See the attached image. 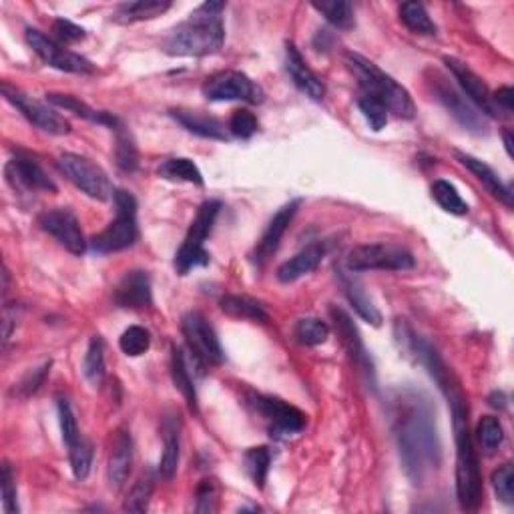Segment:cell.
Returning <instances> with one entry per match:
<instances>
[{
    "instance_id": "cell-19",
    "label": "cell",
    "mask_w": 514,
    "mask_h": 514,
    "mask_svg": "<svg viewBox=\"0 0 514 514\" xmlns=\"http://www.w3.org/2000/svg\"><path fill=\"white\" fill-rule=\"evenodd\" d=\"M285 69H288L293 85H296L301 93L308 95L309 99L314 101L324 99L325 95L324 80L309 69V64L306 63V59L301 56V53L293 43L285 45Z\"/></svg>"
},
{
    "instance_id": "cell-22",
    "label": "cell",
    "mask_w": 514,
    "mask_h": 514,
    "mask_svg": "<svg viewBox=\"0 0 514 514\" xmlns=\"http://www.w3.org/2000/svg\"><path fill=\"white\" fill-rule=\"evenodd\" d=\"M131 467H133V438L129 430L119 428L113 436L109 454V483L115 491L127 483Z\"/></svg>"
},
{
    "instance_id": "cell-42",
    "label": "cell",
    "mask_w": 514,
    "mask_h": 514,
    "mask_svg": "<svg viewBox=\"0 0 514 514\" xmlns=\"http://www.w3.org/2000/svg\"><path fill=\"white\" fill-rule=\"evenodd\" d=\"M151 346V333L147 332L141 325H131L123 332V336L119 338V348L123 350V354L137 358L143 356Z\"/></svg>"
},
{
    "instance_id": "cell-15",
    "label": "cell",
    "mask_w": 514,
    "mask_h": 514,
    "mask_svg": "<svg viewBox=\"0 0 514 514\" xmlns=\"http://www.w3.org/2000/svg\"><path fill=\"white\" fill-rule=\"evenodd\" d=\"M432 85H434V93L438 97V101L442 103L448 111H451V115L459 121L464 129H468L470 133H476V135L486 133V129H488L486 117L467 99V97H464L460 91H456V88L440 75H436V80H432Z\"/></svg>"
},
{
    "instance_id": "cell-7",
    "label": "cell",
    "mask_w": 514,
    "mask_h": 514,
    "mask_svg": "<svg viewBox=\"0 0 514 514\" xmlns=\"http://www.w3.org/2000/svg\"><path fill=\"white\" fill-rule=\"evenodd\" d=\"M350 272H406L416 265L414 256L402 246L392 243H366L350 251L346 257Z\"/></svg>"
},
{
    "instance_id": "cell-18",
    "label": "cell",
    "mask_w": 514,
    "mask_h": 514,
    "mask_svg": "<svg viewBox=\"0 0 514 514\" xmlns=\"http://www.w3.org/2000/svg\"><path fill=\"white\" fill-rule=\"evenodd\" d=\"M299 206H301V199H293L290 203H285V206L272 217V222L267 223L264 235H261L257 241L254 256H251L254 257V264L265 265L267 261L274 257L277 248H280L283 233L288 232V227L293 222V217H296Z\"/></svg>"
},
{
    "instance_id": "cell-49",
    "label": "cell",
    "mask_w": 514,
    "mask_h": 514,
    "mask_svg": "<svg viewBox=\"0 0 514 514\" xmlns=\"http://www.w3.org/2000/svg\"><path fill=\"white\" fill-rule=\"evenodd\" d=\"M48 372H51V362H46V364L40 366V368L29 372L27 376L22 378L19 388H16V390H19V396L29 398V396H32V394H37V392L40 390V386L45 384Z\"/></svg>"
},
{
    "instance_id": "cell-6",
    "label": "cell",
    "mask_w": 514,
    "mask_h": 514,
    "mask_svg": "<svg viewBox=\"0 0 514 514\" xmlns=\"http://www.w3.org/2000/svg\"><path fill=\"white\" fill-rule=\"evenodd\" d=\"M117 207V219L111 222L101 233L91 240V248L97 254H115L133 246L137 241V201L125 190L113 193Z\"/></svg>"
},
{
    "instance_id": "cell-47",
    "label": "cell",
    "mask_w": 514,
    "mask_h": 514,
    "mask_svg": "<svg viewBox=\"0 0 514 514\" xmlns=\"http://www.w3.org/2000/svg\"><path fill=\"white\" fill-rule=\"evenodd\" d=\"M0 488H3V509L6 514L19 512V501H16V483L14 472L8 462H3V472H0Z\"/></svg>"
},
{
    "instance_id": "cell-43",
    "label": "cell",
    "mask_w": 514,
    "mask_h": 514,
    "mask_svg": "<svg viewBox=\"0 0 514 514\" xmlns=\"http://www.w3.org/2000/svg\"><path fill=\"white\" fill-rule=\"evenodd\" d=\"M476 436H478V442L483 444L485 451L493 452L496 451L502 444L504 440V428L499 418H494V416H483L476 426Z\"/></svg>"
},
{
    "instance_id": "cell-5",
    "label": "cell",
    "mask_w": 514,
    "mask_h": 514,
    "mask_svg": "<svg viewBox=\"0 0 514 514\" xmlns=\"http://www.w3.org/2000/svg\"><path fill=\"white\" fill-rule=\"evenodd\" d=\"M219 211H222V203L215 199L206 201L198 209V215H195L181 248H179L175 254V269L181 275H187L195 267H203L209 264L206 240L209 238L211 230H214Z\"/></svg>"
},
{
    "instance_id": "cell-50",
    "label": "cell",
    "mask_w": 514,
    "mask_h": 514,
    "mask_svg": "<svg viewBox=\"0 0 514 514\" xmlns=\"http://www.w3.org/2000/svg\"><path fill=\"white\" fill-rule=\"evenodd\" d=\"M217 502V485L215 480L206 478L201 480V485L198 486V512H214Z\"/></svg>"
},
{
    "instance_id": "cell-26",
    "label": "cell",
    "mask_w": 514,
    "mask_h": 514,
    "mask_svg": "<svg viewBox=\"0 0 514 514\" xmlns=\"http://www.w3.org/2000/svg\"><path fill=\"white\" fill-rule=\"evenodd\" d=\"M171 115H173L177 123H181L193 135L215 139V141H227V139H230L227 137V131L222 121L211 115H206V113H201V111L173 109L171 111Z\"/></svg>"
},
{
    "instance_id": "cell-11",
    "label": "cell",
    "mask_w": 514,
    "mask_h": 514,
    "mask_svg": "<svg viewBox=\"0 0 514 514\" xmlns=\"http://www.w3.org/2000/svg\"><path fill=\"white\" fill-rule=\"evenodd\" d=\"M248 404L254 408L261 418H265L269 422V426H272V432H275V434L291 436L298 434V432H301L306 426L308 416L301 412L299 408L283 402L280 398L249 392Z\"/></svg>"
},
{
    "instance_id": "cell-33",
    "label": "cell",
    "mask_w": 514,
    "mask_h": 514,
    "mask_svg": "<svg viewBox=\"0 0 514 514\" xmlns=\"http://www.w3.org/2000/svg\"><path fill=\"white\" fill-rule=\"evenodd\" d=\"M400 21L416 35H436V24L430 19L426 6L422 3H404L400 6Z\"/></svg>"
},
{
    "instance_id": "cell-32",
    "label": "cell",
    "mask_w": 514,
    "mask_h": 514,
    "mask_svg": "<svg viewBox=\"0 0 514 514\" xmlns=\"http://www.w3.org/2000/svg\"><path fill=\"white\" fill-rule=\"evenodd\" d=\"M157 173H159V177L167 179V181H183V183L203 185V175H201L199 167L195 165L191 159H185V157L167 159L157 169Z\"/></svg>"
},
{
    "instance_id": "cell-36",
    "label": "cell",
    "mask_w": 514,
    "mask_h": 514,
    "mask_svg": "<svg viewBox=\"0 0 514 514\" xmlns=\"http://www.w3.org/2000/svg\"><path fill=\"white\" fill-rule=\"evenodd\" d=\"M432 198L436 199V203L444 211L452 215H467L468 214V206L467 201L460 198V193L456 191V187L452 183L444 181V179H438L432 185Z\"/></svg>"
},
{
    "instance_id": "cell-30",
    "label": "cell",
    "mask_w": 514,
    "mask_h": 514,
    "mask_svg": "<svg viewBox=\"0 0 514 514\" xmlns=\"http://www.w3.org/2000/svg\"><path fill=\"white\" fill-rule=\"evenodd\" d=\"M341 285H344V291L350 299V304L356 309V314L362 317L364 322H368L372 325L382 324V314L378 312V308L374 306V301L368 298V293L364 291V288L358 283L354 277L341 275Z\"/></svg>"
},
{
    "instance_id": "cell-9",
    "label": "cell",
    "mask_w": 514,
    "mask_h": 514,
    "mask_svg": "<svg viewBox=\"0 0 514 514\" xmlns=\"http://www.w3.org/2000/svg\"><path fill=\"white\" fill-rule=\"evenodd\" d=\"M181 330L191 354L203 364H223L225 354L214 325L201 312H187L181 320Z\"/></svg>"
},
{
    "instance_id": "cell-35",
    "label": "cell",
    "mask_w": 514,
    "mask_h": 514,
    "mask_svg": "<svg viewBox=\"0 0 514 514\" xmlns=\"http://www.w3.org/2000/svg\"><path fill=\"white\" fill-rule=\"evenodd\" d=\"M316 11H320L328 22H332L336 29L350 30L354 29V6L346 3V0H328V3H314Z\"/></svg>"
},
{
    "instance_id": "cell-38",
    "label": "cell",
    "mask_w": 514,
    "mask_h": 514,
    "mask_svg": "<svg viewBox=\"0 0 514 514\" xmlns=\"http://www.w3.org/2000/svg\"><path fill=\"white\" fill-rule=\"evenodd\" d=\"M83 370L87 380L91 382L95 388H99L105 380V350L103 340L99 336L91 338V344L87 348Z\"/></svg>"
},
{
    "instance_id": "cell-28",
    "label": "cell",
    "mask_w": 514,
    "mask_h": 514,
    "mask_svg": "<svg viewBox=\"0 0 514 514\" xmlns=\"http://www.w3.org/2000/svg\"><path fill=\"white\" fill-rule=\"evenodd\" d=\"M171 8L169 0H135V3L121 4L113 21L121 24H133L141 21L157 19L163 13H167Z\"/></svg>"
},
{
    "instance_id": "cell-17",
    "label": "cell",
    "mask_w": 514,
    "mask_h": 514,
    "mask_svg": "<svg viewBox=\"0 0 514 514\" xmlns=\"http://www.w3.org/2000/svg\"><path fill=\"white\" fill-rule=\"evenodd\" d=\"M6 181L11 183L14 190L22 191H48L55 193L56 185L46 171L40 167L37 159L29 157V155H16L14 159L6 163Z\"/></svg>"
},
{
    "instance_id": "cell-55",
    "label": "cell",
    "mask_w": 514,
    "mask_h": 514,
    "mask_svg": "<svg viewBox=\"0 0 514 514\" xmlns=\"http://www.w3.org/2000/svg\"><path fill=\"white\" fill-rule=\"evenodd\" d=\"M504 147H507V153H509V157H512V131L507 129L504 131Z\"/></svg>"
},
{
    "instance_id": "cell-29",
    "label": "cell",
    "mask_w": 514,
    "mask_h": 514,
    "mask_svg": "<svg viewBox=\"0 0 514 514\" xmlns=\"http://www.w3.org/2000/svg\"><path fill=\"white\" fill-rule=\"evenodd\" d=\"M171 376H173V384L183 394L190 410L198 412V392H195L193 386L191 370L190 364H187L183 348L173 346V350H171Z\"/></svg>"
},
{
    "instance_id": "cell-52",
    "label": "cell",
    "mask_w": 514,
    "mask_h": 514,
    "mask_svg": "<svg viewBox=\"0 0 514 514\" xmlns=\"http://www.w3.org/2000/svg\"><path fill=\"white\" fill-rule=\"evenodd\" d=\"M493 99L496 103V107H499L502 113H512V107H514V91H512V87H502L499 88L493 95Z\"/></svg>"
},
{
    "instance_id": "cell-24",
    "label": "cell",
    "mask_w": 514,
    "mask_h": 514,
    "mask_svg": "<svg viewBox=\"0 0 514 514\" xmlns=\"http://www.w3.org/2000/svg\"><path fill=\"white\" fill-rule=\"evenodd\" d=\"M456 159L460 161V165L467 167L472 175H475L480 183L486 187V191L493 195L494 199L502 201L507 207H512V191L509 185L502 183V179L494 173V171L486 165L485 161L472 157L468 153L456 151Z\"/></svg>"
},
{
    "instance_id": "cell-2",
    "label": "cell",
    "mask_w": 514,
    "mask_h": 514,
    "mask_svg": "<svg viewBox=\"0 0 514 514\" xmlns=\"http://www.w3.org/2000/svg\"><path fill=\"white\" fill-rule=\"evenodd\" d=\"M438 388L442 390L452 410L456 440V496H459V502L464 510H476L480 501H483V475H480L478 456L468 428L467 396H464L454 374H451Z\"/></svg>"
},
{
    "instance_id": "cell-16",
    "label": "cell",
    "mask_w": 514,
    "mask_h": 514,
    "mask_svg": "<svg viewBox=\"0 0 514 514\" xmlns=\"http://www.w3.org/2000/svg\"><path fill=\"white\" fill-rule=\"evenodd\" d=\"M444 63H446V67L451 69L454 79L459 80V85L464 91V95L468 97V101L475 105V107L483 113V115L501 117L502 111L496 107L491 88L486 87L485 80L480 79L476 72L468 67V64H464L462 61L454 59V56H444Z\"/></svg>"
},
{
    "instance_id": "cell-1",
    "label": "cell",
    "mask_w": 514,
    "mask_h": 514,
    "mask_svg": "<svg viewBox=\"0 0 514 514\" xmlns=\"http://www.w3.org/2000/svg\"><path fill=\"white\" fill-rule=\"evenodd\" d=\"M392 428H394L400 460L408 478L422 485L440 464V440L432 404L420 392H402L392 404Z\"/></svg>"
},
{
    "instance_id": "cell-27",
    "label": "cell",
    "mask_w": 514,
    "mask_h": 514,
    "mask_svg": "<svg viewBox=\"0 0 514 514\" xmlns=\"http://www.w3.org/2000/svg\"><path fill=\"white\" fill-rule=\"evenodd\" d=\"M46 101H48V103H53L55 107H61V109H64V111L75 113V115L83 117V119H87V121H93V123L107 125V127H111V129H115V127L121 123V119H117L115 115H113V113H107V111H95L93 107H88L87 103L79 101L77 97L51 93V95H46Z\"/></svg>"
},
{
    "instance_id": "cell-8",
    "label": "cell",
    "mask_w": 514,
    "mask_h": 514,
    "mask_svg": "<svg viewBox=\"0 0 514 514\" xmlns=\"http://www.w3.org/2000/svg\"><path fill=\"white\" fill-rule=\"evenodd\" d=\"M56 167H59L61 173L67 177L77 190L88 195V198L105 201L115 193L107 173L91 159L80 157V155L75 153H63L61 157L56 159Z\"/></svg>"
},
{
    "instance_id": "cell-31",
    "label": "cell",
    "mask_w": 514,
    "mask_h": 514,
    "mask_svg": "<svg viewBox=\"0 0 514 514\" xmlns=\"http://www.w3.org/2000/svg\"><path fill=\"white\" fill-rule=\"evenodd\" d=\"M219 308H222L227 316L241 317V320H251L257 324L269 322V314L265 312V308L248 296H225L219 301Z\"/></svg>"
},
{
    "instance_id": "cell-21",
    "label": "cell",
    "mask_w": 514,
    "mask_h": 514,
    "mask_svg": "<svg viewBox=\"0 0 514 514\" xmlns=\"http://www.w3.org/2000/svg\"><path fill=\"white\" fill-rule=\"evenodd\" d=\"M330 314H332L333 324H336V330L340 333V340H341V344H344L348 356L352 358V362L358 366V368H360V372H366L370 376L372 374L370 358L368 354H366L360 332H358L352 317H350L344 309H340V308H332Z\"/></svg>"
},
{
    "instance_id": "cell-13",
    "label": "cell",
    "mask_w": 514,
    "mask_h": 514,
    "mask_svg": "<svg viewBox=\"0 0 514 514\" xmlns=\"http://www.w3.org/2000/svg\"><path fill=\"white\" fill-rule=\"evenodd\" d=\"M3 95L4 99L14 105L24 117H27L32 125L45 131L48 135H67L71 133V123L63 115H59L55 109L46 107L45 103L32 99L30 95L19 91V88L3 83Z\"/></svg>"
},
{
    "instance_id": "cell-45",
    "label": "cell",
    "mask_w": 514,
    "mask_h": 514,
    "mask_svg": "<svg viewBox=\"0 0 514 514\" xmlns=\"http://www.w3.org/2000/svg\"><path fill=\"white\" fill-rule=\"evenodd\" d=\"M493 488L504 504L514 502V467L510 462L502 464L493 472Z\"/></svg>"
},
{
    "instance_id": "cell-51",
    "label": "cell",
    "mask_w": 514,
    "mask_h": 514,
    "mask_svg": "<svg viewBox=\"0 0 514 514\" xmlns=\"http://www.w3.org/2000/svg\"><path fill=\"white\" fill-rule=\"evenodd\" d=\"M53 30L56 32V37H59L61 43H64V45L79 43V40H83L87 37L85 29L77 27L75 22H71L67 19H56L53 22Z\"/></svg>"
},
{
    "instance_id": "cell-48",
    "label": "cell",
    "mask_w": 514,
    "mask_h": 514,
    "mask_svg": "<svg viewBox=\"0 0 514 514\" xmlns=\"http://www.w3.org/2000/svg\"><path fill=\"white\" fill-rule=\"evenodd\" d=\"M230 131L240 139H249L257 131V119L251 111L240 109L230 119Z\"/></svg>"
},
{
    "instance_id": "cell-53",
    "label": "cell",
    "mask_w": 514,
    "mask_h": 514,
    "mask_svg": "<svg viewBox=\"0 0 514 514\" xmlns=\"http://www.w3.org/2000/svg\"><path fill=\"white\" fill-rule=\"evenodd\" d=\"M14 324H16V316L11 314V308H4V322H3V325H4V338H3L4 346L8 344V340H11V336H13Z\"/></svg>"
},
{
    "instance_id": "cell-34",
    "label": "cell",
    "mask_w": 514,
    "mask_h": 514,
    "mask_svg": "<svg viewBox=\"0 0 514 514\" xmlns=\"http://www.w3.org/2000/svg\"><path fill=\"white\" fill-rule=\"evenodd\" d=\"M153 491H155V475H153V470H147L129 491L125 504H123V510L145 512L147 509H149Z\"/></svg>"
},
{
    "instance_id": "cell-14",
    "label": "cell",
    "mask_w": 514,
    "mask_h": 514,
    "mask_svg": "<svg viewBox=\"0 0 514 514\" xmlns=\"http://www.w3.org/2000/svg\"><path fill=\"white\" fill-rule=\"evenodd\" d=\"M38 225L43 230L53 235V238L61 243L64 249H69L71 254L83 256L87 249L85 235L80 232V223L77 215L72 214L67 207H56L46 209L38 215Z\"/></svg>"
},
{
    "instance_id": "cell-23",
    "label": "cell",
    "mask_w": 514,
    "mask_h": 514,
    "mask_svg": "<svg viewBox=\"0 0 514 514\" xmlns=\"http://www.w3.org/2000/svg\"><path fill=\"white\" fill-rule=\"evenodd\" d=\"M324 257H325V243L320 241L309 243V246H306L291 259L283 261V264L277 267V280L282 283L298 282L299 277L312 274L314 269L322 264Z\"/></svg>"
},
{
    "instance_id": "cell-54",
    "label": "cell",
    "mask_w": 514,
    "mask_h": 514,
    "mask_svg": "<svg viewBox=\"0 0 514 514\" xmlns=\"http://www.w3.org/2000/svg\"><path fill=\"white\" fill-rule=\"evenodd\" d=\"M488 402H491L493 408H499V410H502V408H507V396H504L502 392H493L491 398H488Z\"/></svg>"
},
{
    "instance_id": "cell-37",
    "label": "cell",
    "mask_w": 514,
    "mask_h": 514,
    "mask_svg": "<svg viewBox=\"0 0 514 514\" xmlns=\"http://www.w3.org/2000/svg\"><path fill=\"white\" fill-rule=\"evenodd\" d=\"M243 464H246V470L249 478L254 480V485L257 488L265 486L267 480V472H269V464H272V452H269L267 446H256L249 448L243 456Z\"/></svg>"
},
{
    "instance_id": "cell-25",
    "label": "cell",
    "mask_w": 514,
    "mask_h": 514,
    "mask_svg": "<svg viewBox=\"0 0 514 514\" xmlns=\"http://www.w3.org/2000/svg\"><path fill=\"white\" fill-rule=\"evenodd\" d=\"M179 428H181L179 416H169L163 422V454L159 462V475L163 480H173L179 467V454H181Z\"/></svg>"
},
{
    "instance_id": "cell-4",
    "label": "cell",
    "mask_w": 514,
    "mask_h": 514,
    "mask_svg": "<svg viewBox=\"0 0 514 514\" xmlns=\"http://www.w3.org/2000/svg\"><path fill=\"white\" fill-rule=\"evenodd\" d=\"M344 61L348 71L356 77L364 95L380 101L388 109V113L396 115L398 119H412L416 115L410 93H408L398 80L386 75L380 67H376L372 61L358 53H346Z\"/></svg>"
},
{
    "instance_id": "cell-41",
    "label": "cell",
    "mask_w": 514,
    "mask_h": 514,
    "mask_svg": "<svg viewBox=\"0 0 514 514\" xmlns=\"http://www.w3.org/2000/svg\"><path fill=\"white\" fill-rule=\"evenodd\" d=\"M113 131H115V135H117V149H115L117 165L123 171H135L139 167V155H137L135 141L131 139L129 131L125 129L123 123H119Z\"/></svg>"
},
{
    "instance_id": "cell-10",
    "label": "cell",
    "mask_w": 514,
    "mask_h": 514,
    "mask_svg": "<svg viewBox=\"0 0 514 514\" xmlns=\"http://www.w3.org/2000/svg\"><path fill=\"white\" fill-rule=\"evenodd\" d=\"M27 43L38 55L40 61H45L48 67L59 69L64 72H75V75H88V72H95V64L80 56L77 53L64 48L61 43L48 38L45 32H40L37 29H27Z\"/></svg>"
},
{
    "instance_id": "cell-20",
    "label": "cell",
    "mask_w": 514,
    "mask_h": 514,
    "mask_svg": "<svg viewBox=\"0 0 514 514\" xmlns=\"http://www.w3.org/2000/svg\"><path fill=\"white\" fill-rule=\"evenodd\" d=\"M117 306L127 309H145L153 304V291L149 274L135 269L123 275L115 288Z\"/></svg>"
},
{
    "instance_id": "cell-3",
    "label": "cell",
    "mask_w": 514,
    "mask_h": 514,
    "mask_svg": "<svg viewBox=\"0 0 514 514\" xmlns=\"http://www.w3.org/2000/svg\"><path fill=\"white\" fill-rule=\"evenodd\" d=\"M223 3H206L193 11L190 19L177 24L163 43L171 56H207L223 46L225 27L222 21Z\"/></svg>"
},
{
    "instance_id": "cell-44",
    "label": "cell",
    "mask_w": 514,
    "mask_h": 514,
    "mask_svg": "<svg viewBox=\"0 0 514 514\" xmlns=\"http://www.w3.org/2000/svg\"><path fill=\"white\" fill-rule=\"evenodd\" d=\"M56 408H59L63 442L67 444V448H69L80 438V430H79V424H77V418H75V412H72V408H71L67 398L56 400Z\"/></svg>"
},
{
    "instance_id": "cell-40",
    "label": "cell",
    "mask_w": 514,
    "mask_h": 514,
    "mask_svg": "<svg viewBox=\"0 0 514 514\" xmlns=\"http://www.w3.org/2000/svg\"><path fill=\"white\" fill-rule=\"evenodd\" d=\"M69 460H71V468L75 478L85 480L88 476V472H91L93 444L88 442L87 438L80 436L75 444L69 446Z\"/></svg>"
},
{
    "instance_id": "cell-12",
    "label": "cell",
    "mask_w": 514,
    "mask_h": 514,
    "mask_svg": "<svg viewBox=\"0 0 514 514\" xmlns=\"http://www.w3.org/2000/svg\"><path fill=\"white\" fill-rule=\"evenodd\" d=\"M203 95L209 101H246V103H261L264 101V91L257 83H254L246 72L240 71H223L217 72L203 85Z\"/></svg>"
},
{
    "instance_id": "cell-46",
    "label": "cell",
    "mask_w": 514,
    "mask_h": 514,
    "mask_svg": "<svg viewBox=\"0 0 514 514\" xmlns=\"http://www.w3.org/2000/svg\"><path fill=\"white\" fill-rule=\"evenodd\" d=\"M358 107H360L364 119L368 121V125L374 131H382V129L386 127V123H388V109L380 101L372 99V97L362 93L360 99H358Z\"/></svg>"
},
{
    "instance_id": "cell-39",
    "label": "cell",
    "mask_w": 514,
    "mask_h": 514,
    "mask_svg": "<svg viewBox=\"0 0 514 514\" xmlns=\"http://www.w3.org/2000/svg\"><path fill=\"white\" fill-rule=\"evenodd\" d=\"M296 338L304 346H320L330 338V325L317 317H304L296 324Z\"/></svg>"
}]
</instances>
